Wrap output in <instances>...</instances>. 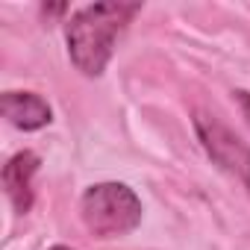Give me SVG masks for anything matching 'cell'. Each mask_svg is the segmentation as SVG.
<instances>
[{"label": "cell", "instance_id": "obj_7", "mask_svg": "<svg viewBox=\"0 0 250 250\" xmlns=\"http://www.w3.org/2000/svg\"><path fill=\"white\" fill-rule=\"evenodd\" d=\"M50 250H71V247H65V244H56V247H50Z\"/></svg>", "mask_w": 250, "mask_h": 250}, {"label": "cell", "instance_id": "obj_3", "mask_svg": "<svg viewBox=\"0 0 250 250\" xmlns=\"http://www.w3.org/2000/svg\"><path fill=\"white\" fill-rule=\"evenodd\" d=\"M194 130L203 142V150L209 153V159L227 171L229 177H235L247 191H250V147L212 115L197 112L194 118Z\"/></svg>", "mask_w": 250, "mask_h": 250}, {"label": "cell", "instance_id": "obj_6", "mask_svg": "<svg viewBox=\"0 0 250 250\" xmlns=\"http://www.w3.org/2000/svg\"><path fill=\"white\" fill-rule=\"evenodd\" d=\"M235 100H238V106H241L247 124H250V91H235Z\"/></svg>", "mask_w": 250, "mask_h": 250}, {"label": "cell", "instance_id": "obj_1", "mask_svg": "<svg viewBox=\"0 0 250 250\" xmlns=\"http://www.w3.org/2000/svg\"><path fill=\"white\" fill-rule=\"evenodd\" d=\"M139 3H91L71 15L68 21V53L77 71L85 77H100L115 53V39L136 15Z\"/></svg>", "mask_w": 250, "mask_h": 250}, {"label": "cell", "instance_id": "obj_2", "mask_svg": "<svg viewBox=\"0 0 250 250\" xmlns=\"http://www.w3.org/2000/svg\"><path fill=\"white\" fill-rule=\"evenodd\" d=\"M83 221L97 238L127 235L142 224V200L124 183H100L83 194Z\"/></svg>", "mask_w": 250, "mask_h": 250}, {"label": "cell", "instance_id": "obj_4", "mask_svg": "<svg viewBox=\"0 0 250 250\" xmlns=\"http://www.w3.org/2000/svg\"><path fill=\"white\" fill-rule=\"evenodd\" d=\"M36 171H39V156L33 150H21L3 165L6 197L12 200L15 212H21V215L33 209V177H36Z\"/></svg>", "mask_w": 250, "mask_h": 250}, {"label": "cell", "instance_id": "obj_5", "mask_svg": "<svg viewBox=\"0 0 250 250\" xmlns=\"http://www.w3.org/2000/svg\"><path fill=\"white\" fill-rule=\"evenodd\" d=\"M0 112L12 127L33 133L50 124V106L33 91H6L0 97Z\"/></svg>", "mask_w": 250, "mask_h": 250}]
</instances>
